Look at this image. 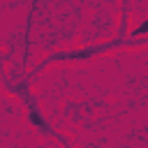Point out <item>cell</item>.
Returning a JSON list of instances; mask_svg holds the SVG:
<instances>
[{
	"instance_id": "cell-1",
	"label": "cell",
	"mask_w": 148,
	"mask_h": 148,
	"mask_svg": "<svg viewBox=\"0 0 148 148\" xmlns=\"http://www.w3.org/2000/svg\"><path fill=\"white\" fill-rule=\"evenodd\" d=\"M146 32H148V18H146V21H143L139 28H134L130 35H132V37H139V35H146Z\"/></svg>"
}]
</instances>
